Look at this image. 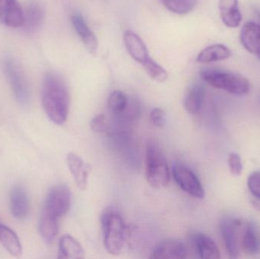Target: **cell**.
<instances>
[{"instance_id":"6da1fadb","label":"cell","mask_w":260,"mask_h":259,"mask_svg":"<svg viewBox=\"0 0 260 259\" xmlns=\"http://www.w3.org/2000/svg\"><path fill=\"white\" fill-rule=\"evenodd\" d=\"M41 102L46 115L53 123H65L70 109V94L65 81L59 75L48 72L44 76Z\"/></svg>"},{"instance_id":"7a4b0ae2","label":"cell","mask_w":260,"mask_h":259,"mask_svg":"<svg viewBox=\"0 0 260 259\" xmlns=\"http://www.w3.org/2000/svg\"><path fill=\"white\" fill-rule=\"evenodd\" d=\"M201 79L208 85L236 96L247 95L250 93L248 79L238 73L220 68H203L200 71Z\"/></svg>"},{"instance_id":"3957f363","label":"cell","mask_w":260,"mask_h":259,"mask_svg":"<svg viewBox=\"0 0 260 259\" xmlns=\"http://www.w3.org/2000/svg\"><path fill=\"white\" fill-rule=\"evenodd\" d=\"M102 227L105 249L111 255H119L123 250L126 238V228L121 214L109 208L102 216Z\"/></svg>"},{"instance_id":"277c9868","label":"cell","mask_w":260,"mask_h":259,"mask_svg":"<svg viewBox=\"0 0 260 259\" xmlns=\"http://www.w3.org/2000/svg\"><path fill=\"white\" fill-rule=\"evenodd\" d=\"M171 175L165 155L160 146L153 140L146 145V179L154 189L168 187Z\"/></svg>"},{"instance_id":"5b68a950","label":"cell","mask_w":260,"mask_h":259,"mask_svg":"<svg viewBox=\"0 0 260 259\" xmlns=\"http://www.w3.org/2000/svg\"><path fill=\"white\" fill-rule=\"evenodd\" d=\"M3 68L15 100L21 106L28 105L30 100V88L21 67L12 58H6L3 61Z\"/></svg>"},{"instance_id":"8992f818","label":"cell","mask_w":260,"mask_h":259,"mask_svg":"<svg viewBox=\"0 0 260 259\" xmlns=\"http://www.w3.org/2000/svg\"><path fill=\"white\" fill-rule=\"evenodd\" d=\"M71 205V192L65 184L50 189L44 202L42 213L59 219L66 215Z\"/></svg>"},{"instance_id":"52a82bcc","label":"cell","mask_w":260,"mask_h":259,"mask_svg":"<svg viewBox=\"0 0 260 259\" xmlns=\"http://www.w3.org/2000/svg\"><path fill=\"white\" fill-rule=\"evenodd\" d=\"M173 176L177 185L192 197L203 199L205 190L197 175L186 166L175 164L173 167Z\"/></svg>"},{"instance_id":"ba28073f","label":"cell","mask_w":260,"mask_h":259,"mask_svg":"<svg viewBox=\"0 0 260 259\" xmlns=\"http://www.w3.org/2000/svg\"><path fill=\"white\" fill-rule=\"evenodd\" d=\"M240 226L241 221L239 220L230 217L223 219L220 224L221 236L231 258H236L239 255L238 235Z\"/></svg>"},{"instance_id":"9c48e42d","label":"cell","mask_w":260,"mask_h":259,"mask_svg":"<svg viewBox=\"0 0 260 259\" xmlns=\"http://www.w3.org/2000/svg\"><path fill=\"white\" fill-rule=\"evenodd\" d=\"M67 164L75 182L81 191L86 190L91 166L76 154L70 152L67 156Z\"/></svg>"},{"instance_id":"30bf717a","label":"cell","mask_w":260,"mask_h":259,"mask_svg":"<svg viewBox=\"0 0 260 259\" xmlns=\"http://www.w3.org/2000/svg\"><path fill=\"white\" fill-rule=\"evenodd\" d=\"M23 8L18 0H0V22L9 27L22 26Z\"/></svg>"},{"instance_id":"8fae6325","label":"cell","mask_w":260,"mask_h":259,"mask_svg":"<svg viewBox=\"0 0 260 259\" xmlns=\"http://www.w3.org/2000/svg\"><path fill=\"white\" fill-rule=\"evenodd\" d=\"M44 16L45 12L41 3L37 1H29L23 9L24 21L21 27L28 33H35L42 26Z\"/></svg>"},{"instance_id":"7c38bea8","label":"cell","mask_w":260,"mask_h":259,"mask_svg":"<svg viewBox=\"0 0 260 259\" xmlns=\"http://www.w3.org/2000/svg\"><path fill=\"white\" fill-rule=\"evenodd\" d=\"M9 205L12 216L17 220H24L30 212V201L24 187L18 185L10 193Z\"/></svg>"},{"instance_id":"4fadbf2b","label":"cell","mask_w":260,"mask_h":259,"mask_svg":"<svg viewBox=\"0 0 260 259\" xmlns=\"http://www.w3.org/2000/svg\"><path fill=\"white\" fill-rule=\"evenodd\" d=\"M187 249L182 242L167 240L160 242L153 249L151 258L157 259H181L186 257Z\"/></svg>"},{"instance_id":"5bb4252c","label":"cell","mask_w":260,"mask_h":259,"mask_svg":"<svg viewBox=\"0 0 260 259\" xmlns=\"http://www.w3.org/2000/svg\"><path fill=\"white\" fill-rule=\"evenodd\" d=\"M240 40L243 47L260 60V24L254 21L244 24Z\"/></svg>"},{"instance_id":"9a60e30c","label":"cell","mask_w":260,"mask_h":259,"mask_svg":"<svg viewBox=\"0 0 260 259\" xmlns=\"http://www.w3.org/2000/svg\"><path fill=\"white\" fill-rule=\"evenodd\" d=\"M71 21L75 30L87 50L90 53H95L99 48V42L95 34L88 27L83 16L80 14L74 13L72 15Z\"/></svg>"},{"instance_id":"2e32d148","label":"cell","mask_w":260,"mask_h":259,"mask_svg":"<svg viewBox=\"0 0 260 259\" xmlns=\"http://www.w3.org/2000/svg\"><path fill=\"white\" fill-rule=\"evenodd\" d=\"M218 10L223 24L228 27L235 28L242 22L238 0H218Z\"/></svg>"},{"instance_id":"e0dca14e","label":"cell","mask_w":260,"mask_h":259,"mask_svg":"<svg viewBox=\"0 0 260 259\" xmlns=\"http://www.w3.org/2000/svg\"><path fill=\"white\" fill-rule=\"evenodd\" d=\"M123 41L126 50L135 60L141 64L148 60L149 58L148 49L137 33L132 30H126L123 36Z\"/></svg>"},{"instance_id":"ac0fdd59","label":"cell","mask_w":260,"mask_h":259,"mask_svg":"<svg viewBox=\"0 0 260 259\" xmlns=\"http://www.w3.org/2000/svg\"><path fill=\"white\" fill-rule=\"evenodd\" d=\"M192 243L197 253L201 258H220V252L216 243L209 236L197 233L192 237Z\"/></svg>"},{"instance_id":"d6986e66","label":"cell","mask_w":260,"mask_h":259,"mask_svg":"<svg viewBox=\"0 0 260 259\" xmlns=\"http://www.w3.org/2000/svg\"><path fill=\"white\" fill-rule=\"evenodd\" d=\"M206 97V89L204 86L200 83H195L191 85L185 94V109L189 114L195 115L201 110Z\"/></svg>"},{"instance_id":"ffe728a7","label":"cell","mask_w":260,"mask_h":259,"mask_svg":"<svg viewBox=\"0 0 260 259\" xmlns=\"http://www.w3.org/2000/svg\"><path fill=\"white\" fill-rule=\"evenodd\" d=\"M85 250L77 240L71 235L66 234L59 241L58 258L82 259L85 258Z\"/></svg>"},{"instance_id":"44dd1931","label":"cell","mask_w":260,"mask_h":259,"mask_svg":"<svg viewBox=\"0 0 260 259\" xmlns=\"http://www.w3.org/2000/svg\"><path fill=\"white\" fill-rule=\"evenodd\" d=\"M232 55L230 49L223 44H216L208 46L203 49L197 57L200 63H211L218 61L226 60Z\"/></svg>"},{"instance_id":"7402d4cb","label":"cell","mask_w":260,"mask_h":259,"mask_svg":"<svg viewBox=\"0 0 260 259\" xmlns=\"http://www.w3.org/2000/svg\"><path fill=\"white\" fill-rule=\"evenodd\" d=\"M38 231L43 240L47 244H50L59 234V219L41 213L38 223Z\"/></svg>"},{"instance_id":"603a6c76","label":"cell","mask_w":260,"mask_h":259,"mask_svg":"<svg viewBox=\"0 0 260 259\" xmlns=\"http://www.w3.org/2000/svg\"><path fill=\"white\" fill-rule=\"evenodd\" d=\"M0 243L3 247L15 257L22 253L21 242L17 234L10 228L0 222Z\"/></svg>"},{"instance_id":"cb8c5ba5","label":"cell","mask_w":260,"mask_h":259,"mask_svg":"<svg viewBox=\"0 0 260 259\" xmlns=\"http://www.w3.org/2000/svg\"><path fill=\"white\" fill-rule=\"evenodd\" d=\"M242 247L249 255L257 254L260 250V234L256 224L249 222L242 237Z\"/></svg>"},{"instance_id":"d4e9b609","label":"cell","mask_w":260,"mask_h":259,"mask_svg":"<svg viewBox=\"0 0 260 259\" xmlns=\"http://www.w3.org/2000/svg\"><path fill=\"white\" fill-rule=\"evenodd\" d=\"M167 9L177 15H186L192 12L198 0H160Z\"/></svg>"},{"instance_id":"484cf974","label":"cell","mask_w":260,"mask_h":259,"mask_svg":"<svg viewBox=\"0 0 260 259\" xmlns=\"http://www.w3.org/2000/svg\"><path fill=\"white\" fill-rule=\"evenodd\" d=\"M142 65L147 74L152 80L162 83L168 79V76L166 70L158 65L155 61L153 60L151 58H148V60L144 62Z\"/></svg>"},{"instance_id":"4316f807","label":"cell","mask_w":260,"mask_h":259,"mask_svg":"<svg viewBox=\"0 0 260 259\" xmlns=\"http://www.w3.org/2000/svg\"><path fill=\"white\" fill-rule=\"evenodd\" d=\"M129 102V99L124 93L120 91H115L108 98V107L115 114H123L127 108Z\"/></svg>"},{"instance_id":"83f0119b","label":"cell","mask_w":260,"mask_h":259,"mask_svg":"<svg viewBox=\"0 0 260 259\" xmlns=\"http://www.w3.org/2000/svg\"><path fill=\"white\" fill-rule=\"evenodd\" d=\"M247 187L252 195L260 201V170L250 173L247 179Z\"/></svg>"},{"instance_id":"f1b7e54d","label":"cell","mask_w":260,"mask_h":259,"mask_svg":"<svg viewBox=\"0 0 260 259\" xmlns=\"http://www.w3.org/2000/svg\"><path fill=\"white\" fill-rule=\"evenodd\" d=\"M228 164H229L230 171L234 175L239 176L241 174L243 171L242 160H241V156L238 154L232 152L229 155Z\"/></svg>"},{"instance_id":"f546056e","label":"cell","mask_w":260,"mask_h":259,"mask_svg":"<svg viewBox=\"0 0 260 259\" xmlns=\"http://www.w3.org/2000/svg\"><path fill=\"white\" fill-rule=\"evenodd\" d=\"M91 129L94 132L98 133H104L106 132L108 129V122H107L106 117L104 114L96 116L95 117L91 120Z\"/></svg>"},{"instance_id":"4dcf8cb0","label":"cell","mask_w":260,"mask_h":259,"mask_svg":"<svg viewBox=\"0 0 260 259\" xmlns=\"http://www.w3.org/2000/svg\"><path fill=\"white\" fill-rule=\"evenodd\" d=\"M150 120L154 126L162 127L166 120L165 111L161 108H154L150 114Z\"/></svg>"},{"instance_id":"1f68e13d","label":"cell","mask_w":260,"mask_h":259,"mask_svg":"<svg viewBox=\"0 0 260 259\" xmlns=\"http://www.w3.org/2000/svg\"><path fill=\"white\" fill-rule=\"evenodd\" d=\"M255 13H256V16L258 17L260 21V9L259 8H256L254 9Z\"/></svg>"}]
</instances>
